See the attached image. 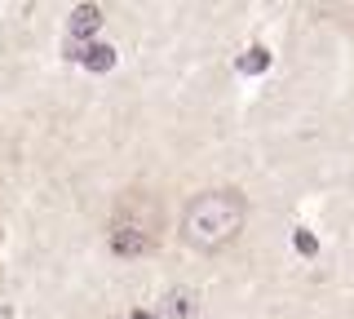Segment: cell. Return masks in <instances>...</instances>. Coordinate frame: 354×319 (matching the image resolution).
Returning a JSON list of instances; mask_svg holds the SVG:
<instances>
[{"instance_id": "6da1fadb", "label": "cell", "mask_w": 354, "mask_h": 319, "mask_svg": "<svg viewBox=\"0 0 354 319\" xmlns=\"http://www.w3.org/2000/svg\"><path fill=\"white\" fill-rule=\"evenodd\" d=\"M243 222H248V200L235 186H213L199 191L191 204L182 208V244L195 253H221L235 244Z\"/></svg>"}, {"instance_id": "7a4b0ae2", "label": "cell", "mask_w": 354, "mask_h": 319, "mask_svg": "<svg viewBox=\"0 0 354 319\" xmlns=\"http://www.w3.org/2000/svg\"><path fill=\"white\" fill-rule=\"evenodd\" d=\"M111 253L115 257H147L160 248L164 239V200L147 186H129L111 208V226H106Z\"/></svg>"}, {"instance_id": "3957f363", "label": "cell", "mask_w": 354, "mask_h": 319, "mask_svg": "<svg viewBox=\"0 0 354 319\" xmlns=\"http://www.w3.org/2000/svg\"><path fill=\"white\" fill-rule=\"evenodd\" d=\"M191 311H195V297L191 293H173V297H164V302H160V311H155V315H160V319H186Z\"/></svg>"}, {"instance_id": "277c9868", "label": "cell", "mask_w": 354, "mask_h": 319, "mask_svg": "<svg viewBox=\"0 0 354 319\" xmlns=\"http://www.w3.org/2000/svg\"><path fill=\"white\" fill-rule=\"evenodd\" d=\"M97 27H102V14H97V5H80V9L71 14V31H75V36H84V31L93 36Z\"/></svg>"}, {"instance_id": "5b68a950", "label": "cell", "mask_w": 354, "mask_h": 319, "mask_svg": "<svg viewBox=\"0 0 354 319\" xmlns=\"http://www.w3.org/2000/svg\"><path fill=\"white\" fill-rule=\"evenodd\" d=\"M84 62H93V67H102V71H106L111 62H115V53H111L106 45H88V49H84Z\"/></svg>"}, {"instance_id": "8992f818", "label": "cell", "mask_w": 354, "mask_h": 319, "mask_svg": "<svg viewBox=\"0 0 354 319\" xmlns=\"http://www.w3.org/2000/svg\"><path fill=\"white\" fill-rule=\"evenodd\" d=\"M266 62H270V53H266V49H248V58L239 62V71H261Z\"/></svg>"}, {"instance_id": "52a82bcc", "label": "cell", "mask_w": 354, "mask_h": 319, "mask_svg": "<svg viewBox=\"0 0 354 319\" xmlns=\"http://www.w3.org/2000/svg\"><path fill=\"white\" fill-rule=\"evenodd\" d=\"M297 248H301V253H315V239H310L306 230H301V235H297Z\"/></svg>"}, {"instance_id": "ba28073f", "label": "cell", "mask_w": 354, "mask_h": 319, "mask_svg": "<svg viewBox=\"0 0 354 319\" xmlns=\"http://www.w3.org/2000/svg\"><path fill=\"white\" fill-rule=\"evenodd\" d=\"M124 319H160V315H147V311H129Z\"/></svg>"}]
</instances>
